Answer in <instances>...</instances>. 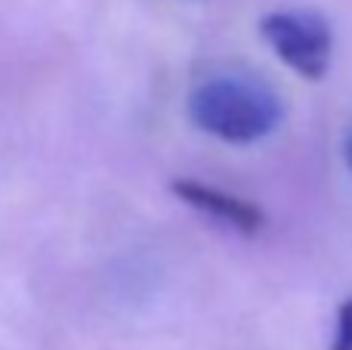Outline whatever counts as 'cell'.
Here are the masks:
<instances>
[{"label": "cell", "instance_id": "1", "mask_svg": "<svg viewBox=\"0 0 352 350\" xmlns=\"http://www.w3.org/2000/svg\"><path fill=\"white\" fill-rule=\"evenodd\" d=\"M281 99L275 90L254 78L219 74L207 78L188 96V118L204 134L223 143L248 146L269 136L281 124Z\"/></svg>", "mask_w": 352, "mask_h": 350}, {"label": "cell", "instance_id": "2", "mask_svg": "<svg viewBox=\"0 0 352 350\" xmlns=\"http://www.w3.org/2000/svg\"><path fill=\"white\" fill-rule=\"evenodd\" d=\"M263 41L291 72L306 81H322L331 68L334 34L318 12L309 10H281L269 12L260 22Z\"/></svg>", "mask_w": 352, "mask_h": 350}, {"label": "cell", "instance_id": "3", "mask_svg": "<svg viewBox=\"0 0 352 350\" xmlns=\"http://www.w3.org/2000/svg\"><path fill=\"white\" fill-rule=\"evenodd\" d=\"M173 192L188 205V208L201 211L204 217L235 229V233L254 236V233H260V227H263V211L256 208L254 202L238 198L226 189H213V186L198 183V180H176Z\"/></svg>", "mask_w": 352, "mask_h": 350}, {"label": "cell", "instance_id": "4", "mask_svg": "<svg viewBox=\"0 0 352 350\" xmlns=\"http://www.w3.org/2000/svg\"><path fill=\"white\" fill-rule=\"evenodd\" d=\"M331 350H352V298L340 307V313H337V329H334Z\"/></svg>", "mask_w": 352, "mask_h": 350}, {"label": "cell", "instance_id": "5", "mask_svg": "<svg viewBox=\"0 0 352 350\" xmlns=\"http://www.w3.org/2000/svg\"><path fill=\"white\" fill-rule=\"evenodd\" d=\"M346 165L352 167V136H349V143H346Z\"/></svg>", "mask_w": 352, "mask_h": 350}]
</instances>
